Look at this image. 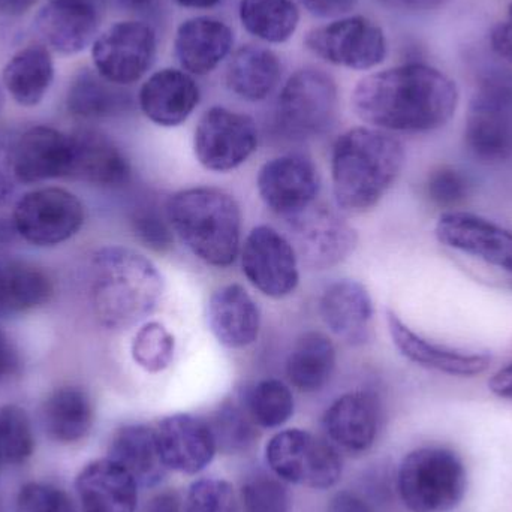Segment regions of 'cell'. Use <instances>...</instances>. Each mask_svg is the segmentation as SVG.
<instances>
[{
  "instance_id": "cell-1",
  "label": "cell",
  "mask_w": 512,
  "mask_h": 512,
  "mask_svg": "<svg viewBox=\"0 0 512 512\" xmlns=\"http://www.w3.org/2000/svg\"><path fill=\"white\" fill-rule=\"evenodd\" d=\"M459 105L456 83L424 63L367 75L352 92L355 114L385 132H430L447 125Z\"/></svg>"
},
{
  "instance_id": "cell-2",
  "label": "cell",
  "mask_w": 512,
  "mask_h": 512,
  "mask_svg": "<svg viewBox=\"0 0 512 512\" xmlns=\"http://www.w3.org/2000/svg\"><path fill=\"white\" fill-rule=\"evenodd\" d=\"M405 147L381 129H349L331 152L334 200L342 212L361 215L375 209L402 174Z\"/></svg>"
},
{
  "instance_id": "cell-3",
  "label": "cell",
  "mask_w": 512,
  "mask_h": 512,
  "mask_svg": "<svg viewBox=\"0 0 512 512\" xmlns=\"http://www.w3.org/2000/svg\"><path fill=\"white\" fill-rule=\"evenodd\" d=\"M164 294V277L147 256L123 246L98 249L90 261V304L108 330L146 321Z\"/></svg>"
},
{
  "instance_id": "cell-4",
  "label": "cell",
  "mask_w": 512,
  "mask_h": 512,
  "mask_svg": "<svg viewBox=\"0 0 512 512\" xmlns=\"http://www.w3.org/2000/svg\"><path fill=\"white\" fill-rule=\"evenodd\" d=\"M168 221L180 242L204 264L230 267L242 251V209L212 186L182 189L168 198Z\"/></svg>"
},
{
  "instance_id": "cell-5",
  "label": "cell",
  "mask_w": 512,
  "mask_h": 512,
  "mask_svg": "<svg viewBox=\"0 0 512 512\" xmlns=\"http://www.w3.org/2000/svg\"><path fill=\"white\" fill-rule=\"evenodd\" d=\"M397 489L412 512H448L459 507L468 490L463 460L444 447H423L400 463Z\"/></svg>"
},
{
  "instance_id": "cell-6",
  "label": "cell",
  "mask_w": 512,
  "mask_h": 512,
  "mask_svg": "<svg viewBox=\"0 0 512 512\" xmlns=\"http://www.w3.org/2000/svg\"><path fill=\"white\" fill-rule=\"evenodd\" d=\"M339 90L322 69L306 66L288 78L276 105V123L292 140H307L330 131L336 122Z\"/></svg>"
},
{
  "instance_id": "cell-7",
  "label": "cell",
  "mask_w": 512,
  "mask_h": 512,
  "mask_svg": "<svg viewBox=\"0 0 512 512\" xmlns=\"http://www.w3.org/2000/svg\"><path fill=\"white\" fill-rule=\"evenodd\" d=\"M271 472L283 483L325 490L342 477V459L334 445L306 432L289 429L277 433L265 448Z\"/></svg>"
},
{
  "instance_id": "cell-8",
  "label": "cell",
  "mask_w": 512,
  "mask_h": 512,
  "mask_svg": "<svg viewBox=\"0 0 512 512\" xmlns=\"http://www.w3.org/2000/svg\"><path fill=\"white\" fill-rule=\"evenodd\" d=\"M465 143L483 164H498L512 156V78L481 83L466 116Z\"/></svg>"
},
{
  "instance_id": "cell-9",
  "label": "cell",
  "mask_w": 512,
  "mask_h": 512,
  "mask_svg": "<svg viewBox=\"0 0 512 512\" xmlns=\"http://www.w3.org/2000/svg\"><path fill=\"white\" fill-rule=\"evenodd\" d=\"M304 45L330 65L369 71L384 62L388 44L384 30L364 15L337 18L307 32Z\"/></svg>"
},
{
  "instance_id": "cell-10",
  "label": "cell",
  "mask_w": 512,
  "mask_h": 512,
  "mask_svg": "<svg viewBox=\"0 0 512 512\" xmlns=\"http://www.w3.org/2000/svg\"><path fill=\"white\" fill-rule=\"evenodd\" d=\"M256 149L258 128L248 114L216 105L201 116L195 128V158L213 173L237 170Z\"/></svg>"
},
{
  "instance_id": "cell-11",
  "label": "cell",
  "mask_w": 512,
  "mask_h": 512,
  "mask_svg": "<svg viewBox=\"0 0 512 512\" xmlns=\"http://www.w3.org/2000/svg\"><path fill=\"white\" fill-rule=\"evenodd\" d=\"M83 203L66 189L42 188L24 195L14 209L15 233L35 246H56L84 225Z\"/></svg>"
},
{
  "instance_id": "cell-12",
  "label": "cell",
  "mask_w": 512,
  "mask_h": 512,
  "mask_svg": "<svg viewBox=\"0 0 512 512\" xmlns=\"http://www.w3.org/2000/svg\"><path fill=\"white\" fill-rule=\"evenodd\" d=\"M158 53L156 32L143 21H119L93 42L96 72L117 86H131L152 68Z\"/></svg>"
},
{
  "instance_id": "cell-13",
  "label": "cell",
  "mask_w": 512,
  "mask_h": 512,
  "mask_svg": "<svg viewBox=\"0 0 512 512\" xmlns=\"http://www.w3.org/2000/svg\"><path fill=\"white\" fill-rule=\"evenodd\" d=\"M286 224L298 259L312 270H330L357 248V231L328 207L313 204Z\"/></svg>"
},
{
  "instance_id": "cell-14",
  "label": "cell",
  "mask_w": 512,
  "mask_h": 512,
  "mask_svg": "<svg viewBox=\"0 0 512 512\" xmlns=\"http://www.w3.org/2000/svg\"><path fill=\"white\" fill-rule=\"evenodd\" d=\"M240 254L243 274L265 297L280 300L294 294L300 283V259L288 237L259 225L246 237Z\"/></svg>"
},
{
  "instance_id": "cell-15",
  "label": "cell",
  "mask_w": 512,
  "mask_h": 512,
  "mask_svg": "<svg viewBox=\"0 0 512 512\" xmlns=\"http://www.w3.org/2000/svg\"><path fill=\"white\" fill-rule=\"evenodd\" d=\"M256 188L265 207L286 221L315 204L321 177L312 159L289 153L262 165Z\"/></svg>"
},
{
  "instance_id": "cell-16",
  "label": "cell",
  "mask_w": 512,
  "mask_h": 512,
  "mask_svg": "<svg viewBox=\"0 0 512 512\" xmlns=\"http://www.w3.org/2000/svg\"><path fill=\"white\" fill-rule=\"evenodd\" d=\"M441 245L480 259L512 276V233L502 225L468 212H445L436 224Z\"/></svg>"
},
{
  "instance_id": "cell-17",
  "label": "cell",
  "mask_w": 512,
  "mask_h": 512,
  "mask_svg": "<svg viewBox=\"0 0 512 512\" xmlns=\"http://www.w3.org/2000/svg\"><path fill=\"white\" fill-rule=\"evenodd\" d=\"M387 325L397 351L406 360L424 369L460 378H474L486 372L492 364V355L487 352L453 348L415 333L393 310H387Z\"/></svg>"
},
{
  "instance_id": "cell-18",
  "label": "cell",
  "mask_w": 512,
  "mask_h": 512,
  "mask_svg": "<svg viewBox=\"0 0 512 512\" xmlns=\"http://www.w3.org/2000/svg\"><path fill=\"white\" fill-rule=\"evenodd\" d=\"M155 432L165 468L180 474H200L218 451L210 423L191 414L170 415Z\"/></svg>"
},
{
  "instance_id": "cell-19",
  "label": "cell",
  "mask_w": 512,
  "mask_h": 512,
  "mask_svg": "<svg viewBox=\"0 0 512 512\" xmlns=\"http://www.w3.org/2000/svg\"><path fill=\"white\" fill-rule=\"evenodd\" d=\"M71 155V135L48 126L27 129L9 150L12 173L20 183L69 177Z\"/></svg>"
},
{
  "instance_id": "cell-20",
  "label": "cell",
  "mask_w": 512,
  "mask_h": 512,
  "mask_svg": "<svg viewBox=\"0 0 512 512\" xmlns=\"http://www.w3.org/2000/svg\"><path fill=\"white\" fill-rule=\"evenodd\" d=\"M200 86L183 69L164 68L150 75L138 93L144 116L162 128L185 123L200 104Z\"/></svg>"
},
{
  "instance_id": "cell-21",
  "label": "cell",
  "mask_w": 512,
  "mask_h": 512,
  "mask_svg": "<svg viewBox=\"0 0 512 512\" xmlns=\"http://www.w3.org/2000/svg\"><path fill=\"white\" fill-rule=\"evenodd\" d=\"M324 430L328 438L349 453H366L378 438L381 406L370 391L343 394L325 411Z\"/></svg>"
},
{
  "instance_id": "cell-22",
  "label": "cell",
  "mask_w": 512,
  "mask_h": 512,
  "mask_svg": "<svg viewBox=\"0 0 512 512\" xmlns=\"http://www.w3.org/2000/svg\"><path fill=\"white\" fill-rule=\"evenodd\" d=\"M45 44L62 54H77L95 42L101 12L95 0H50L36 17Z\"/></svg>"
},
{
  "instance_id": "cell-23",
  "label": "cell",
  "mask_w": 512,
  "mask_h": 512,
  "mask_svg": "<svg viewBox=\"0 0 512 512\" xmlns=\"http://www.w3.org/2000/svg\"><path fill=\"white\" fill-rule=\"evenodd\" d=\"M72 155L69 179L99 188H122L132 176L125 153L111 138L93 129L71 134Z\"/></svg>"
},
{
  "instance_id": "cell-24",
  "label": "cell",
  "mask_w": 512,
  "mask_h": 512,
  "mask_svg": "<svg viewBox=\"0 0 512 512\" xmlns=\"http://www.w3.org/2000/svg\"><path fill=\"white\" fill-rule=\"evenodd\" d=\"M233 47V29L225 21L207 15L183 21L174 38V56L183 71L191 75L212 74Z\"/></svg>"
},
{
  "instance_id": "cell-25",
  "label": "cell",
  "mask_w": 512,
  "mask_h": 512,
  "mask_svg": "<svg viewBox=\"0 0 512 512\" xmlns=\"http://www.w3.org/2000/svg\"><path fill=\"white\" fill-rule=\"evenodd\" d=\"M319 315L334 336L351 346L370 339L373 300L363 283L352 279L331 283L319 301Z\"/></svg>"
},
{
  "instance_id": "cell-26",
  "label": "cell",
  "mask_w": 512,
  "mask_h": 512,
  "mask_svg": "<svg viewBox=\"0 0 512 512\" xmlns=\"http://www.w3.org/2000/svg\"><path fill=\"white\" fill-rule=\"evenodd\" d=\"M207 322L215 339L228 349L254 345L261 331V312L239 283L221 286L207 303Z\"/></svg>"
},
{
  "instance_id": "cell-27",
  "label": "cell",
  "mask_w": 512,
  "mask_h": 512,
  "mask_svg": "<svg viewBox=\"0 0 512 512\" xmlns=\"http://www.w3.org/2000/svg\"><path fill=\"white\" fill-rule=\"evenodd\" d=\"M78 498L83 512H135L138 484L111 459L89 463L78 475Z\"/></svg>"
},
{
  "instance_id": "cell-28",
  "label": "cell",
  "mask_w": 512,
  "mask_h": 512,
  "mask_svg": "<svg viewBox=\"0 0 512 512\" xmlns=\"http://www.w3.org/2000/svg\"><path fill=\"white\" fill-rule=\"evenodd\" d=\"M282 62L270 48L248 44L234 51L228 62L225 81L227 87L249 102L267 99L279 86Z\"/></svg>"
},
{
  "instance_id": "cell-29",
  "label": "cell",
  "mask_w": 512,
  "mask_h": 512,
  "mask_svg": "<svg viewBox=\"0 0 512 512\" xmlns=\"http://www.w3.org/2000/svg\"><path fill=\"white\" fill-rule=\"evenodd\" d=\"M66 107L80 119H113L129 113L134 108V98L125 87L105 80L92 69H83L69 84Z\"/></svg>"
},
{
  "instance_id": "cell-30",
  "label": "cell",
  "mask_w": 512,
  "mask_h": 512,
  "mask_svg": "<svg viewBox=\"0 0 512 512\" xmlns=\"http://www.w3.org/2000/svg\"><path fill=\"white\" fill-rule=\"evenodd\" d=\"M108 459L122 466L138 486H156L167 472L159 454L155 429L143 424H132L117 430L111 441Z\"/></svg>"
},
{
  "instance_id": "cell-31",
  "label": "cell",
  "mask_w": 512,
  "mask_h": 512,
  "mask_svg": "<svg viewBox=\"0 0 512 512\" xmlns=\"http://www.w3.org/2000/svg\"><path fill=\"white\" fill-rule=\"evenodd\" d=\"M336 346L327 334L307 331L298 337L286 360L289 384L301 393H318L336 369Z\"/></svg>"
},
{
  "instance_id": "cell-32",
  "label": "cell",
  "mask_w": 512,
  "mask_h": 512,
  "mask_svg": "<svg viewBox=\"0 0 512 512\" xmlns=\"http://www.w3.org/2000/svg\"><path fill=\"white\" fill-rule=\"evenodd\" d=\"M89 394L78 387H62L50 394L42 406V423L51 439L75 444L89 435L93 426Z\"/></svg>"
},
{
  "instance_id": "cell-33",
  "label": "cell",
  "mask_w": 512,
  "mask_h": 512,
  "mask_svg": "<svg viewBox=\"0 0 512 512\" xmlns=\"http://www.w3.org/2000/svg\"><path fill=\"white\" fill-rule=\"evenodd\" d=\"M53 283L29 262L0 258V316L29 312L50 300Z\"/></svg>"
},
{
  "instance_id": "cell-34",
  "label": "cell",
  "mask_w": 512,
  "mask_h": 512,
  "mask_svg": "<svg viewBox=\"0 0 512 512\" xmlns=\"http://www.w3.org/2000/svg\"><path fill=\"white\" fill-rule=\"evenodd\" d=\"M53 78V59L42 45H29L18 51L3 69L6 90L23 107L38 105L47 95Z\"/></svg>"
},
{
  "instance_id": "cell-35",
  "label": "cell",
  "mask_w": 512,
  "mask_h": 512,
  "mask_svg": "<svg viewBox=\"0 0 512 512\" xmlns=\"http://www.w3.org/2000/svg\"><path fill=\"white\" fill-rule=\"evenodd\" d=\"M246 32L268 44H283L297 32L300 11L294 0H240Z\"/></svg>"
},
{
  "instance_id": "cell-36",
  "label": "cell",
  "mask_w": 512,
  "mask_h": 512,
  "mask_svg": "<svg viewBox=\"0 0 512 512\" xmlns=\"http://www.w3.org/2000/svg\"><path fill=\"white\" fill-rule=\"evenodd\" d=\"M243 408L256 427L277 429L294 415V396L285 382L264 379L246 391Z\"/></svg>"
},
{
  "instance_id": "cell-37",
  "label": "cell",
  "mask_w": 512,
  "mask_h": 512,
  "mask_svg": "<svg viewBox=\"0 0 512 512\" xmlns=\"http://www.w3.org/2000/svg\"><path fill=\"white\" fill-rule=\"evenodd\" d=\"M131 354L144 372L161 373L173 363L176 339L161 322H146L132 339Z\"/></svg>"
},
{
  "instance_id": "cell-38",
  "label": "cell",
  "mask_w": 512,
  "mask_h": 512,
  "mask_svg": "<svg viewBox=\"0 0 512 512\" xmlns=\"http://www.w3.org/2000/svg\"><path fill=\"white\" fill-rule=\"evenodd\" d=\"M129 219L135 237L147 249L164 254L173 248L176 234L168 221L167 212L155 200L143 198L137 201Z\"/></svg>"
},
{
  "instance_id": "cell-39",
  "label": "cell",
  "mask_w": 512,
  "mask_h": 512,
  "mask_svg": "<svg viewBox=\"0 0 512 512\" xmlns=\"http://www.w3.org/2000/svg\"><path fill=\"white\" fill-rule=\"evenodd\" d=\"M35 450L29 417L18 406L0 408V454L5 462L21 465Z\"/></svg>"
},
{
  "instance_id": "cell-40",
  "label": "cell",
  "mask_w": 512,
  "mask_h": 512,
  "mask_svg": "<svg viewBox=\"0 0 512 512\" xmlns=\"http://www.w3.org/2000/svg\"><path fill=\"white\" fill-rule=\"evenodd\" d=\"M216 445L225 453H237L251 447L256 439L254 421L245 408L227 403L216 412L212 423Z\"/></svg>"
},
{
  "instance_id": "cell-41",
  "label": "cell",
  "mask_w": 512,
  "mask_h": 512,
  "mask_svg": "<svg viewBox=\"0 0 512 512\" xmlns=\"http://www.w3.org/2000/svg\"><path fill=\"white\" fill-rule=\"evenodd\" d=\"M291 499L280 478L256 474L242 487L240 512H289Z\"/></svg>"
},
{
  "instance_id": "cell-42",
  "label": "cell",
  "mask_w": 512,
  "mask_h": 512,
  "mask_svg": "<svg viewBox=\"0 0 512 512\" xmlns=\"http://www.w3.org/2000/svg\"><path fill=\"white\" fill-rule=\"evenodd\" d=\"M185 512H240V504L228 481L203 478L189 489Z\"/></svg>"
},
{
  "instance_id": "cell-43",
  "label": "cell",
  "mask_w": 512,
  "mask_h": 512,
  "mask_svg": "<svg viewBox=\"0 0 512 512\" xmlns=\"http://www.w3.org/2000/svg\"><path fill=\"white\" fill-rule=\"evenodd\" d=\"M471 185L468 177L454 167L436 168L427 177L426 195L435 206L453 209L468 198Z\"/></svg>"
},
{
  "instance_id": "cell-44",
  "label": "cell",
  "mask_w": 512,
  "mask_h": 512,
  "mask_svg": "<svg viewBox=\"0 0 512 512\" xmlns=\"http://www.w3.org/2000/svg\"><path fill=\"white\" fill-rule=\"evenodd\" d=\"M17 512H77L68 493L53 484L29 483L17 496Z\"/></svg>"
},
{
  "instance_id": "cell-45",
  "label": "cell",
  "mask_w": 512,
  "mask_h": 512,
  "mask_svg": "<svg viewBox=\"0 0 512 512\" xmlns=\"http://www.w3.org/2000/svg\"><path fill=\"white\" fill-rule=\"evenodd\" d=\"M493 51L505 62L512 65V3L508 6L507 17L499 21L490 33Z\"/></svg>"
},
{
  "instance_id": "cell-46",
  "label": "cell",
  "mask_w": 512,
  "mask_h": 512,
  "mask_svg": "<svg viewBox=\"0 0 512 512\" xmlns=\"http://www.w3.org/2000/svg\"><path fill=\"white\" fill-rule=\"evenodd\" d=\"M304 8L319 18H337L355 8L358 0H300Z\"/></svg>"
},
{
  "instance_id": "cell-47",
  "label": "cell",
  "mask_w": 512,
  "mask_h": 512,
  "mask_svg": "<svg viewBox=\"0 0 512 512\" xmlns=\"http://www.w3.org/2000/svg\"><path fill=\"white\" fill-rule=\"evenodd\" d=\"M328 512H373L361 496L352 492H340L331 499Z\"/></svg>"
},
{
  "instance_id": "cell-48",
  "label": "cell",
  "mask_w": 512,
  "mask_h": 512,
  "mask_svg": "<svg viewBox=\"0 0 512 512\" xmlns=\"http://www.w3.org/2000/svg\"><path fill=\"white\" fill-rule=\"evenodd\" d=\"M489 390L499 399L512 402V360L490 378Z\"/></svg>"
},
{
  "instance_id": "cell-49",
  "label": "cell",
  "mask_w": 512,
  "mask_h": 512,
  "mask_svg": "<svg viewBox=\"0 0 512 512\" xmlns=\"http://www.w3.org/2000/svg\"><path fill=\"white\" fill-rule=\"evenodd\" d=\"M14 173H12L9 150L0 144V206L8 200L14 189Z\"/></svg>"
},
{
  "instance_id": "cell-50",
  "label": "cell",
  "mask_w": 512,
  "mask_h": 512,
  "mask_svg": "<svg viewBox=\"0 0 512 512\" xmlns=\"http://www.w3.org/2000/svg\"><path fill=\"white\" fill-rule=\"evenodd\" d=\"M384 5L402 11H430L439 8L444 0H379Z\"/></svg>"
},
{
  "instance_id": "cell-51",
  "label": "cell",
  "mask_w": 512,
  "mask_h": 512,
  "mask_svg": "<svg viewBox=\"0 0 512 512\" xmlns=\"http://www.w3.org/2000/svg\"><path fill=\"white\" fill-rule=\"evenodd\" d=\"M38 0H0V14L6 17H18L26 14Z\"/></svg>"
},
{
  "instance_id": "cell-52",
  "label": "cell",
  "mask_w": 512,
  "mask_h": 512,
  "mask_svg": "<svg viewBox=\"0 0 512 512\" xmlns=\"http://www.w3.org/2000/svg\"><path fill=\"white\" fill-rule=\"evenodd\" d=\"M177 5L189 9H210L221 5L224 0H174Z\"/></svg>"
},
{
  "instance_id": "cell-53",
  "label": "cell",
  "mask_w": 512,
  "mask_h": 512,
  "mask_svg": "<svg viewBox=\"0 0 512 512\" xmlns=\"http://www.w3.org/2000/svg\"><path fill=\"white\" fill-rule=\"evenodd\" d=\"M11 366V354H9L8 345H6L5 339H3L2 333H0V378L9 372Z\"/></svg>"
},
{
  "instance_id": "cell-54",
  "label": "cell",
  "mask_w": 512,
  "mask_h": 512,
  "mask_svg": "<svg viewBox=\"0 0 512 512\" xmlns=\"http://www.w3.org/2000/svg\"><path fill=\"white\" fill-rule=\"evenodd\" d=\"M156 0H117L120 6L126 9H144Z\"/></svg>"
},
{
  "instance_id": "cell-55",
  "label": "cell",
  "mask_w": 512,
  "mask_h": 512,
  "mask_svg": "<svg viewBox=\"0 0 512 512\" xmlns=\"http://www.w3.org/2000/svg\"><path fill=\"white\" fill-rule=\"evenodd\" d=\"M2 462H3L2 454H0V465H2Z\"/></svg>"
}]
</instances>
